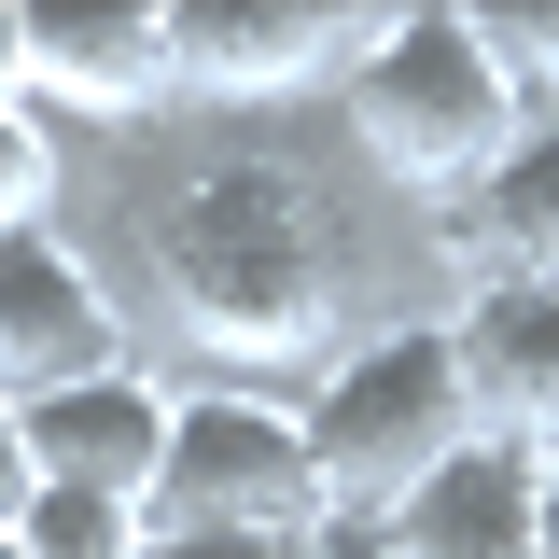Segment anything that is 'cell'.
Returning <instances> with one entry per match:
<instances>
[{"instance_id":"obj_20","label":"cell","mask_w":559,"mask_h":559,"mask_svg":"<svg viewBox=\"0 0 559 559\" xmlns=\"http://www.w3.org/2000/svg\"><path fill=\"white\" fill-rule=\"evenodd\" d=\"M0 559H14V532H0Z\"/></svg>"},{"instance_id":"obj_18","label":"cell","mask_w":559,"mask_h":559,"mask_svg":"<svg viewBox=\"0 0 559 559\" xmlns=\"http://www.w3.org/2000/svg\"><path fill=\"white\" fill-rule=\"evenodd\" d=\"M532 559H559V462L532 476Z\"/></svg>"},{"instance_id":"obj_11","label":"cell","mask_w":559,"mask_h":559,"mask_svg":"<svg viewBox=\"0 0 559 559\" xmlns=\"http://www.w3.org/2000/svg\"><path fill=\"white\" fill-rule=\"evenodd\" d=\"M532 476H546V462L462 433V448L378 518V546H392V559H532Z\"/></svg>"},{"instance_id":"obj_15","label":"cell","mask_w":559,"mask_h":559,"mask_svg":"<svg viewBox=\"0 0 559 559\" xmlns=\"http://www.w3.org/2000/svg\"><path fill=\"white\" fill-rule=\"evenodd\" d=\"M140 559H294V546H238V532H140Z\"/></svg>"},{"instance_id":"obj_1","label":"cell","mask_w":559,"mask_h":559,"mask_svg":"<svg viewBox=\"0 0 559 559\" xmlns=\"http://www.w3.org/2000/svg\"><path fill=\"white\" fill-rule=\"evenodd\" d=\"M140 252H154V308L168 336L252 378V392H294L308 364L349 349V294H364V210H349L336 168L280 154V140H210L182 154L154 210H140Z\"/></svg>"},{"instance_id":"obj_6","label":"cell","mask_w":559,"mask_h":559,"mask_svg":"<svg viewBox=\"0 0 559 559\" xmlns=\"http://www.w3.org/2000/svg\"><path fill=\"white\" fill-rule=\"evenodd\" d=\"M112 364H140V336H127V294L98 280V252L70 224H14L0 238V406L84 392Z\"/></svg>"},{"instance_id":"obj_16","label":"cell","mask_w":559,"mask_h":559,"mask_svg":"<svg viewBox=\"0 0 559 559\" xmlns=\"http://www.w3.org/2000/svg\"><path fill=\"white\" fill-rule=\"evenodd\" d=\"M294 559H392V546H378V532H349V518H322V532H308Z\"/></svg>"},{"instance_id":"obj_14","label":"cell","mask_w":559,"mask_h":559,"mask_svg":"<svg viewBox=\"0 0 559 559\" xmlns=\"http://www.w3.org/2000/svg\"><path fill=\"white\" fill-rule=\"evenodd\" d=\"M57 197H70V140L28 98H0V238L14 224H57Z\"/></svg>"},{"instance_id":"obj_5","label":"cell","mask_w":559,"mask_h":559,"mask_svg":"<svg viewBox=\"0 0 559 559\" xmlns=\"http://www.w3.org/2000/svg\"><path fill=\"white\" fill-rule=\"evenodd\" d=\"M378 28H392V0H168V84H182V112L336 98V70Z\"/></svg>"},{"instance_id":"obj_19","label":"cell","mask_w":559,"mask_h":559,"mask_svg":"<svg viewBox=\"0 0 559 559\" xmlns=\"http://www.w3.org/2000/svg\"><path fill=\"white\" fill-rule=\"evenodd\" d=\"M0 98H28V28H14V0H0Z\"/></svg>"},{"instance_id":"obj_3","label":"cell","mask_w":559,"mask_h":559,"mask_svg":"<svg viewBox=\"0 0 559 559\" xmlns=\"http://www.w3.org/2000/svg\"><path fill=\"white\" fill-rule=\"evenodd\" d=\"M294 433H308V489H322V518L378 532V518H392V503L476 433V419H462L448 322L419 308V322H378V336H349L336 364H308V378H294Z\"/></svg>"},{"instance_id":"obj_17","label":"cell","mask_w":559,"mask_h":559,"mask_svg":"<svg viewBox=\"0 0 559 559\" xmlns=\"http://www.w3.org/2000/svg\"><path fill=\"white\" fill-rule=\"evenodd\" d=\"M14 503H28V448H14V406H0V532H14Z\"/></svg>"},{"instance_id":"obj_4","label":"cell","mask_w":559,"mask_h":559,"mask_svg":"<svg viewBox=\"0 0 559 559\" xmlns=\"http://www.w3.org/2000/svg\"><path fill=\"white\" fill-rule=\"evenodd\" d=\"M140 532L308 546V532H322V489H308L294 392H252V378H168V462H154V489H140Z\"/></svg>"},{"instance_id":"obj_2","label":"cell","mask_w":559,"mask_h":559,"mask_svg":"<svg viewBox=\"0 0 559 559\" xmlns=\"http://www.w3.org/2000/svg\"><path fill=\"white\" fill-rule=\"evenodd\" d=\"M336 127H349V168L392 182L406 210H448L503 168V140L532 127L503 98V70L476 57L462 0H392V28L336 70Z\"/></svg>"},{"instance_id":"obj_8","label":"cell","mask_w":559,"mask_h":559,"mask_svg":"<svg viewBox=\"0 0 559 559\" xmlns=\"http://www.w3.org/2000/svg\"><path fill=\"white\" fill-rule=\"evenodd\" d=\"M433 322H448V364H462V419L489 448H518V462H559V294L489 280V294L433 308Z\"/></svg>"},{"instance_id":"obj_7","label":"cell","mask_w":559,"mask_h":559,"mask_svg":"<svg viewBox=\"0 0 559 559\" xmlns=\"http://www.w3.org/2000/svg\"><path fill=\"white\" fill-rule=\"evenodd\" d=\"M28 28V112L43 127H168V0H14Z\"/></svg>"},{"instance_id":"obj_10","label":"cell","mask_w":559,"mask_h":559,"mask_svg":"<svg viewBox=\"0 0 559 559\" xmlns=\"http://www.w3.org/2000/svg\"><path fill=\"white\" fill-rule=\"evenodd\" d=\"M419 238H433V266L462 280V294H489V280L559 294V112H532V127L503 140V168H489L476 197L419 210Z\"/></svg>"},{"instance_id":"obj_9","label":"cell","mask_w":559,"mask_h":559,"mask_svg":"<svg viewBox=\"0 0 559 559\" xmlns=\"http://www.w3.org/2000/svg\"><path fill=\"white\" fill-rule=\"evenodd\" d=\"M14 448H28V489L140 503L154 462H168V378H154V364H112V378H84V392H43V406H14Z\"/></svg>"},{"instance_id":"obj_13","label":"cell","mask_w":559,"mask_h":559,"mask_svg":"<svg viewBox=\"0 0 559 559\" xmlns=\"http://www.w3.org/2000/svg\"><path fill=\"white\" fill-rule=\"evenodd\" d=\"M14 559H140V503H98V489H28V503H14Z\"/></svg>"},{"instance_id":"obj_12","label":"cell","mask_w":559,"mask_h":559,"mask_svg":"<svg viewBox=\"0 0 559 559\" xmlns=\"http://www.w3.org/2000/svg\"><path fill=\"white\" fill-rule=\"evenodd\" d=\"M462 28H476V57L503 70L518 112H559V14L546 0H462Z\"/></svg>"}]
</instances>
